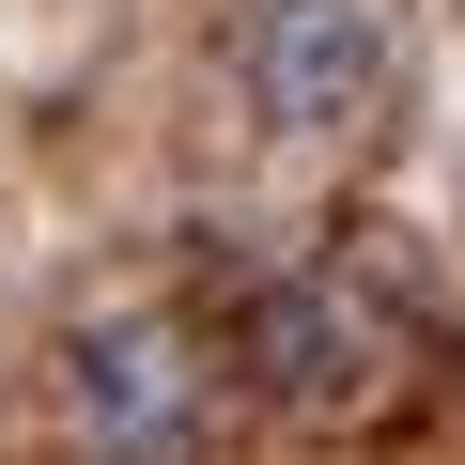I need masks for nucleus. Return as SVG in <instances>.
I'll list each match as a JSON object with an SVG mask.
<instances>
[{"instance_id": "3", "label": "nucleus", "mask_w": 465, "mask_h": 465, "mask_svg": "<svg viewBox=\"0 0 465 465\" xmlns=\"http://www.w3.org/2000/svg\"><path fill=\"white\" fill-rule=\"evenodd\" d=\"M249 372H264L295 419H372V403L403 388V326H388L357 280L295 264V280H264V295H249Z\"/></svg>"}, {"instance_id": "1", "label": "nucleus", "mask_w": 465, "mask_h": 465, "mask_svg": "<svg viewBox=\"0 0 465 465\" xmlns=\"http://www.w3.org/2000/svg\"><path fill=\"white\" fill-rule=\"evenodd\" d=\"M63 450L78 465H202L217 434V357L171 326V311H94L63 341Z\"/></svg>"}, {"instance_id": "2", "label": "nucleus", "mask_w": 465, "mask_h": 465, "mask_svg": "<svg viewBox=\"0 0 465 465\" xmlns=\"http://www.w3.org/2000/svg\"><path fill=\"white\" fill-rule=\"evenodd\" d=\"M388 94V0H249L232 16V109L264 140H341Z\"/></svg>"}]
</instances>
